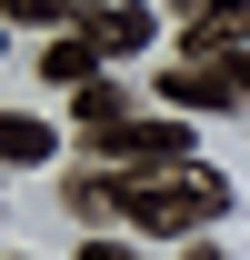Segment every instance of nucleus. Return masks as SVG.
Instances as JSON below:
<instances>
[{
	"label": "nucleus",
	"mask_w": 250,
	"mask_h": 260,
	"mask_svg": "<svg viewBox=\"0 0 250 260\" xmlns=\"http://www.w3.org/2000/svg\"><path fill=\"white\" fill-rule=\"evenodd\" d=\"M60 210L70 220H130L150 230V240H190V230H210L230 210V180L220 170H70L60 180Z\"/></svg>",
	"instance_id": "1"
},
{
	"label": "nucleus",
	"mask_w": 250,
	"mask_h": 260,
	"mask_svg": "<svg viewBox=\"0 0 250 260\" xmlns=\"http://www.w3.org/2000/svg\"><path fill=\"white\" fill-rule=\"evenodd\" d=\"M100 170H180L190 160V130L180 120H110V130H90L80 140Z\"/></svg>",
	"instance_id": "2"
},
{
	"label": "nucleus",
	"mask_w": 250,
	"mask_h": 260,
	"mask_svg": "<svg viewBox=\"0 0 250 260\" xmlns=\"http://www.w3.org/2000/svg\"><path fill=\"white\" fill-rule=\"evenodd\" d=\"M180 10V60H230L250 50V0H170Z\"/></svg>",
	"instance_id": "3"
},
{
	"label": "nucleus",
	"mask_w": 250,
	"mask_h": 260,
	"mask_svg": "<svg viewBox=\"0 0 250 260\" xmlns=\"http://www.w3.org/2000/svg\"><path fill=\"white\" fill-rule=\"evenodd\" d=\"M160 100H170V110H240V70H210V60H170L160 70Z\"/></svg>",
	"instance_id": "4"
},
{
	"label": "nucleus",
	"mask_w": 250,
	"mask_h": 260,
	"mask_svg": "<svg viewBox=\"0 0 250 260\" xmlns=\"http://www.w3.org/2000/svg\"><path fill=\"white\" fill-rule=\"evenodd\" d=\"M70 30L90 40L100 60H120V50H150V30H160V20L140 10V0H110V10H90V20H70Z\"/></svg>",
	"instance_id": "5"
},
{
	"label": "nucleus",
	"mask_w": 250,
	"mask_h": 260,
	"mask_svg": "<svg viewBox=\"0 0 250 260\" xmlns=\"http://www.w3.org/2000/svg\"><path fill=\"white\" fill-rule=\"evenodd\" d=\"M40 80H60V90H90V80H100V50H90L80 30H60L50 50H40Z\"/></svg>",
	"instance_id": "6"
},
{
	"label": "nucleus",
	"mask_w": 250,
	"mask_h": 260,
	"mask_svg": "<svg viewBox=\"0 0 250 260\" xmlns=\"http://www.w3.org/2000/svg\"><path fill=\"white\" fill-rule=\"evenodd\" d=\"M50 150H60V130H50V120H30V110H10V120H0V160H20V170H40Z\"/></svg>",
	"instance_id": "7"
},
{
	"label": "nucleus",
	"mask_w": 250,
	"mask_h": 260,
	"mask_svg": "<svg viewBox=\"0 0 250 260\" xmlns=\"http://www.w3.org/2000/svg\"><path fill=\"white\" fill-rule=\"evenodd\" d=\"M70 100H80V140L110 130V120H130V90H120V80H90V90H70Z\"/></svg>",
	"instance_id": "8"
},
{
	"label": "nucleus",
	"mask_w": 250,
	"mask_h": 260,
	"mask_svg": "<svg viewBox=\"0 0 250 260\" xmlns=\"http://www.w3.org/2000/svg\"><path fill=\"white\" fill-rule=\"evenodd\" d=\"M20 30H70V20H90V0H0Z\"/></svg>",
	"instance_id": "9"
},
{
	"label": "nucleus",
	"mask_w": 250,
	"mask_h": 260,
	"mask_svg": "<svg viewBox=\"0 0 250 260\" xmlns=\"http://www.w3.org/2000/svg\"><path fill=\"white\" fill-rule=\"evenodd\" d=\"M80 260H140L130 240H80Z\"/></svg>",
	"instance_id": "10"
},
{
	"label": "nucleus",
	"mask_w": 250,
	"mask_h": 260,
	"mask_svg": "<svg viewBox=\"0 0 250 260\" xmlns=\"http://www.w3.org/2000/svg\"><path fill=\"white\" fill-rule=\"evenodd\" d=\"M180 260H220V250H210V240H190V250H180Z\"/></svg>",
	"instance_id": "11"
}]
</instances>
